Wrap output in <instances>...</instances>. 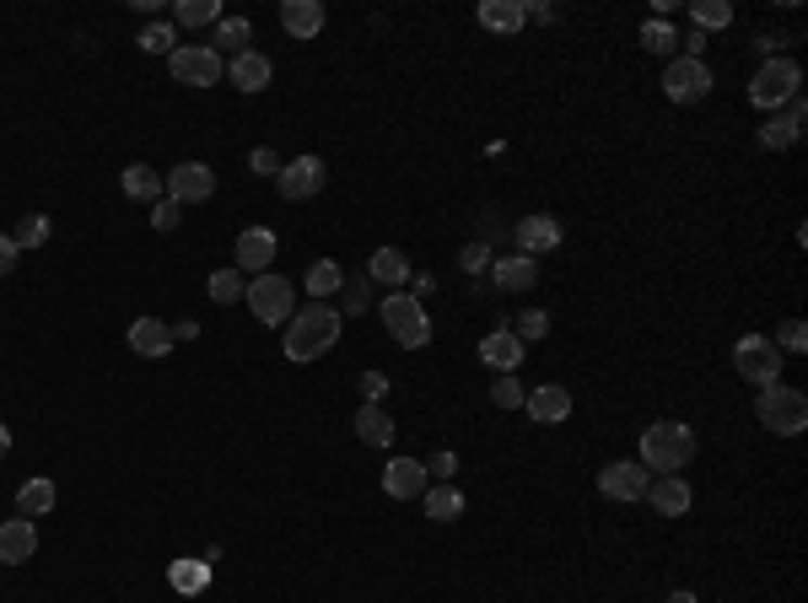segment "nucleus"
I'll list each match as a JSON object with an SVG mask.
<instances>
[{
    "label": "nucleus",
    "instance_id": "1",
    "mask_svg": "<svg viewBox=\"0 0 808 603\" xmlns=\"http://www.w3.org/2000/svg\"><path fill=\"white\" fill-rule=\"evenodd\" d=\"M339 329H345V318H339L334 302H308L286 323V356L292 361H319V356H329L339 345Z\"/></svg>",
    "mask_w": 808,
    "mask_h": 603
},
{
    "label": "nucleus",
    "instance_id": "2",
    "mask_svg": "<svg viewBox=\"0 0 808 603\" xmlns=\"http://www.w3.org/2000/svg\"><path fill=\"white\" fill-rule=\"evenodd\" d=\"M695 458V432L684 421H652L642 432V463L652 474H679Z\"/></svg>",
    "mask_w": 808,
    "mask_h": 603
},
{
    "label": "nucleus",
    "instance_id": "3",
    "mask_svg": "<svg viewBox=\"0 0 808 603\" xmlns=\"http://www.w3.org/2000/svg\"><path fill=\"white\" fill-rule=\"evenodd\" d=\"M755 415H760V426H766V432H777V437H804V432H808V399L798 394V388H787V383L760 388Z\"/></svg>",
    "mask_w": 808,
    "mask_h": 603
},
{
    "label": "nucleus",
    "instance_id": "4",
    "mask_svg": "<svg viewBox=\"0 0 808 603\" xmlns=\"http://www.w3.org/2000/svg\"><path fill=\"white\" fill-rule=\"evenodd\" d=\"M377 318H383V329H388L405 350L432 345V318H426V307L410 297V292H388V297H377Z\"/></svg>",
    "mask_w": 808,
    "mask_h": 603
},
{
    "label": "nucleus",
    "instance_id": "5",
    "mask_svg": "<svg viewBox=\"0 0 808 603\" xmlns=\"http://www.w3.org/2000/svg\"><path fill=\"white\" fill-rule=\"evenodd\" d=\"M798 87H804V65L787 60V54H777V60H766V65L755 70V81H749V103L766 108V114H777L782 103L798 98Z\"/></svg>",
    "mask_w": 808,
    "mask_h": 603
},
{
    "label": "nucleus",
    "instance_id": "6",
    "mask_svg": "<svg viewBox=\"0 0 808 603\" xmlns=\"http://www.w3.org/2000/svg\"><path fill=\"white\" fill-rule=\"evenodd\" d=\"M782 350H777V339L771 334H744L739 345H733V372L744 377V383H755V388H771V383H782Z\"/></svg>",
    "mask_w": 808,
    "mask_h": 603
},
{
    "label": "nucleus",
    "instance_id": "7",
    "mask_svg": "<svg viewBox=\"0 0 808 603\" xmlns=\"http://www.w3.org/2000/svg\"><path fill=\"white\" fill-rule=\"evenodd\" d=\"M243 302H248V312L259 318V323H292V312H297V286L286 281V275H275V270H265V275H254L248 281V292H243Z\"/></svg>",
    "mask_w": 808,
    "mask_h": 603
},
{
    "label": "nucleus",
    "instance_id": "8",
    "mask_svg": "<svg viewBox=\"0 0 808 603\" xmlns=\"http://www.w3.org/2000/svg\"><path fill=\"white\" fill-rule=\"evenodd\" d=\"M167 65H172V76H178L183 87H216V81L227 76V60H221L210 43H183V49L167 54Z\"/></svg>",
    "mask_w": 808,
    "mask_h": 603
},
{
    "label": "nucleus",
    "instance_id": "9",
    "mask_svg": "<svg viewBox=\"0 0 808 603\" xmlns=\"http://www.w3.org/2000/svg\"><path fill=\"white\" fill-rule=\"evenodd\" d=\"M323 178H329V167H323V156H292V162H281V172H275V189H281V200H292V205H303V200H313L323 189Z\"/></svg>",
    "mask_w": 808,
    "mask_h": 603
},
{
    "label": "nucleus",
    "instance_id": "10",
    "mask_svg": "<svg viewBox=\"0 0 808 603\" xmlns=\"http://www.w3.org/2000/svg\"><path fill=\"white\" fill-rule=\"evenodd\" d=\"M663 92H668V103H701L706 92H711V70H706V60H668L663 65Z\"/></svg>",
    "mask_w": 808,
    "mask_h": 603
},
{
    "label": "nucleus",
    "instance_id": "11",
    "mask_svg": "<svg viewBox=\"0 0 808 603\" xmlns=\"http://www.w3.org/2000/svg\"><path fill=\"white\" fill-rule=\"evenodd\" d=\"M162 194L178 200V205H200L216 194V172L205 162H178L172 172H162Z\"/></svg>",
    "mask_w": 808,
    "mask_h": 603
},
{
    "label": "nucleus",
    "instance_id": "12",
    "mask_svg": "<svg viewBox=\"0 0 808 603\" xmlns=\"http://www.w3.org/2000/svg\"><path fill=\"white\" fill-rule=\"evenodd\" d=\"M646 463L642 458H620V463H604L599 469V490L610 501H646Z\"/></svg>",
    "mask_w": 808,
    "mask_h": 603
},
{
    "label": "nucleus",
    "instance_id": "13",
    "mask_svg": "<svg viewBox=\"0 0 808 603\" xmlns=\"http://www.w3.org/2000/svg\"><path fill=\"white\" fill-rule=\"evenodd\" d=\"M561 238H566V227H561V216H523L517 227H512V248L517 254H528V259H539V254H550V248H561Z\"/></svg>",
    "mask_w": 808,
    "mask_h": 603
},
{
    "label": "nucleus",
    "instance_id": "14",
    "mask_svg": "<svg viewBox=\"0 0 808 603\" xmlns=\"http://www.w3.org/2000/svg\"><path fill=\"white\" fill-rule=\"evenodd\" d=\"M275 248H281V238H275L270 227H248V232H238V243H232V265H238L243 275H265V270L275 265Z\"/></svg>",
    "mask_w": 808,
    "mask_h": 603
},
{
    "label": "nucleus",
    "instance_id": "15",
    "mask_svg": "<svg viewBox=\"0 0 808 603\" xmlns=\"http://www.w3.org/2000/svg\"><path fill=\"white\" fill-rule=\"evenodd\" d=\"M804 119H808V103H804V92H798L793 103H782V108L766 119V130H760V146H771V151L798 146V141H804Z\"/></svg>",
    "mask_w": 808,
    "mask_h": 603
},
{
    "label": "nucleus",
    "instance_id": "16",
    "mask_svg": "<svg viewBox=\"0 0 808 603\" xmlns=\"http://www.w3.org/2000/svg\"><path fill=\"white\" fill-rule=\"evenodd\" d=\"M490 281H496V292H506V297H517V292H534V281H539V259H528V254H501V259H490Z\"/></svg>",
    "mask_w": 808,
    "mask_h": 603
},
{
    "label": "nucleus",
    "instance_id": "17",
    "mask_svg": "<svg viewBox=\"0 0 808 603\" xmlns=\"http://www.w3.org/2000/svg\"><path fill=\"white\" fill-rule=\"evenodd\" d=\"M426 463L421 458H388V469H383V496H394V501H415V496H426Z\"/></svg>",
    "mask_w": 808,
    "mask_h": 603
},
{
    "label": "nucleus",
    "instance_id": "18",
    "mask_svg": "<svg viewBox=\"0 0 808 603\" xmlns=\"http://www.w3.org/2000/svg\"><path fill=\"white\" fill-rule=\"evenodd\" d=\"M646 501H652V512H657V517H684V512H690V501H695V490H690V479H684V474H657V479L646 485Z\"/></svg>",
    "mask_w": 808,
    "mask_h": 603
},
{
    "label": "nucleus",
    "instance_id": "19",
    "mask_svg": "<svg viewBox=\"0 0 808 603\" xmlns=\"http://www.w3.org/2000/svg\"><path fill=\"white\" fill-rule=\"evenodd\" d=\"M523 356H528V345L512 334V323L490 329V334L480 339V361H485V367H496V372H517V367H523Z\"/></svg>",
    "mask_w": 808,
    "mask_h": 603
},
{
    "label": "nucleus",
    "instance_id": "20",
    "mask_svg": "<svg viewBox=\"0 0 808 603\" xmlns=\"http://www.w3.org/2000/svg\"><path fill=\"white\" fill-rule=\"evenodd\" d=\"M270 76H275V65H270V54H259V49H243V54L227 60V81H232L238 92H265Z\"/></svg>",
    "mask_w": 808,
    "mask_h": 603
},
{
    "label": "nucleus",
    "instance_id": "21",
    "mask_svg": "<svg viewBox=\"0 0 808 603\" xmlns=\"http://www.w3.org/2000/svg\"><path fill=\"white\" fill-rule=\"evenodd\" d=\"M38 555V523L33 517H11L0 523V566H22Z\"/></svg>",
    "mask_w": 808,
    "mask_h": 603
},
{
    "label": "nucleus",
    "instance_id": "22",
    "mask_svg": "<svg viewBox=\"0 0 808 603\" xmlns=\"http://www.w3.org/2000/svg\"><path fill=\"white\" fill-rule=\"evenodd\" d=\"M523 410H528L539 426H561V421H572V388L544 383V388H534V394L523 399Z\"/></svg>",
    "mask_w": 808,
    "mask_h": 603
},
{
    "label": "nucleus",
    "instance_id": "23",
    "mask_svg": "<svg viewBox=\"0 0 808 603\" xmlns=\"http://www.w3.org/2000/svg\"><path fill=\"white\" fill-rule=\"evenodd\" d=\"M410 259L399 254V248H372V259H367V281L372 286H388V292H405L410 286Z\"/></svg>",
    "mask_w": 808,
    "mask_h": 603
},
{
    "label": "nucleus",
    "instance_id": "24",
    "mask_svg": "<svg viewBox=\"0 0 808 603\" xmlns=\"http://www.w3.org/2000/svg\"><path fill=\"white\" fill-rule=\"evenodd\" d=\"M125 339H130V350H136V356H146V361H162V356L172 350V329H167L162 318H136Z\"/></svg>",
    "mask_w": 808,
    "mask_h": 603
},
{
    "label": "nucleus",
    "instance_id": "25",
    "mask_svg": "<svg viewBox=\"0 0 808 603\" xmlns=\"http://www.w3.org/2000/svg\"><path fill=\"white\" fill-rule=\"evenodd\" d=\"M281 27L292 38H319L323 33V5L319 0H281Z\"/></svg>",
    "mask_w": 808,
    "mask_h": 603
},
{
    "label": "nucleus",
    "instance_id": "26",
    "mask_svg": "<svg viewBox=\"0 0 808 603\" xmlns=\"http://www.w3.org/2000/svg\"><path fill=\"white\" fill-rule=\"evenodd\" d=\"M475 22H480L485 33H523V0H485L480 11H475Z\"/></svg>",
    "mask_w": 808,
    "mask_h": 603
},
{
    "label": "nucleus",
    "instance_id": "27",
    "mask_svg": "<svg viewBox=\"0 0 808 603\" xmlns=\"http://www.w3.org/2000/svg\"><path fill=\"white\" fill-rule=\"evenodd\" d=\"M350 426H356V437H361L367 448H388V442H394V421H388L383 405H361Z\"/></svg>",
    "mask_w": 808,
    "mask_h": 603
},
{
    "label": "nucleus",
    "instance_id": "28",
    "mask_svg": "<svg viewBox=\"0 0 808 603\" xmlns=\"http://www.w3.org/2000/svg\"><path fill=\"white\" fill-rule=\"evenodd\" d=\"M54 501H60V490H54V479H27L22 490H16V517H49L54 512Z\"/></svg>",
    "mask_w": 808,
    "mask_h": 603
},
{
    "label": "nucleus",
    "instance_id": "29",
    "mask_svg": "<svg viewBox=\"0 0 808 603\" xmlns=\"http://www.w3.org/2000/svg\"><path fill=\"white\" fill-rule=\"evenodd\" d=\"M426 517L432 523H459L464 517V490L459 485H426Z\"/></svg>",
    "mask_w": 808,
    "mask_h": 603
},
{
    "label": "nucleus",
    "instance_id": "30",
    "mask_svg": "<svg viewBox=\"0 0 808 603\" xmlns=\"http://www.w3.org/2000/svg\"><path fill=\"white\" fill-rule=\"evenodd\" d=\"M119 189H125L130 200H152V205H157L162 200V172L157 167H146V162H130V167L119 172Z\"/></svg>",
    "mask_w": 808,
    "mask_h": 603
},
{
    "label": "nucleus",
    "instance_id": "31",
    "mask_svg": "<svg viewBox=\"0 0 808 603\" xmlns=\"http://www.w3.org/2000/svg\"><path fill=\"white\" fill-rule=\"evenodd\" d=\"M167 582H172V593L194 599V593H205V582H210V561H172V566H167Z\"/></svg>",
    "mask_w": 808,
    "mask_h": 603
},
{
    "label": "nucleus",
    "instance_id": "32",
    "mask_svg": "<svg viewBox=\"0 0 808 603\" xmlns=\"http://www.w3.org/2000/svg\"><path fill=\"white\" fill-rule=\"evenodd\" d=\"M205 292H210V302H216V307H232V302H243L248 281H243V270H238V265H227V270H210Z\"/></svg>",
    "mask_w": 808,
    "mask_h": 603
},
{
    "label": "nucleus",
    "instance_id": "33",
    "mask_svg": "<svg viewBox=\"0 0 808 603\" xmlns=\"http://www.w3.org/2000/svg\"><path fill=\"white\" fill-rule=\"evenodd\" d=\"M334 297H339V318H356V312H367V307L377 302V297H372V281H367V270H361V275H345Z\"/></svg>",
    "mask_w": 808,
    "mask_h": 603
},
{
    "label": "nucleus",
    "instance_id": "34",
    "mask_svg": "<svg viewBox=\"0 0 808 603\" xmlns=\"http://www.w3.org/2000/svg\"><path fill=\"white\" fill-rule=\"evenodd\" d=\"M248 38H254V27H248V16H221L216 22V54H243L248 49Z\"/></svg>",
    "mask_w": 808,
    "mask_h": 603
},
{
    "label": "nucleus",
    "instance_id": "35",
    "mask_svg": "<svg viewBox=\"0 0 808 603\" xmlns=\"http://www.w3.org/2000/svg\"><path fill=\"white\" fill-rule=\"evenodd\" d=\"M172 22L178 27H210V22H221V0H172Z\"/></svg>",
    "mask_w": 808,
    "mask_h": 603
},
{
    "label": "nucleus",
    "instance_id": "36",
    "mask_svg": "<svg viewBox=\"0 0 808 603\" xmlns=\"http://www.w3.org/2000/svg\"><path fill=\"white\" fill-rule=\"evenodd\" d=\"M49 232H54V221L43 216V210H27L22 221H16V232H11V243L27 254V248H43L49 243Z\"/></svg>",
    "mask_w": 808,
    "mask_h": 603
},
{
    "label": "nucleus",
    "instance_id": "37",
    "mask_svg": "<svg viewBox=\"0 0 808 603\" xmlns=\"http://www.w3.org/2000/svg\"><path fill=\"white\" fill-rule=\"evenodd\" d=\"M339 281H345V270L334 265V259H313V270H308V297L323 302L339 292Z\"/></svg>",
    "mask_w": 808,
    "mask_h": 603
},
{
    "label": "nucleus",
    "instance_id": "38",
    "mask_svg": "<svg viewBox=\"0 0 808 603\" xmlns=\"http://www.w3.org/2000/svg\"><path fill=\"white\" fill-rule=\"evenodd\" d=\"M642 49L646 54H674V49H679V33H674L663 16H652V22L642 27Z\"/></svg>",
    "mask_w": 808,
    "mask_h": 603
},
{
    "label": "nucleus",
    "instance_id": "39",
    "mask_svg": "<svg viewBox=\"0 0 808 603\" xmlns=\"http://www.w3.org/2000/svg\"><path fill=\"white\" fill-rule=\"evenodd\" d=\"M690 22H695L701 33H706V27H728V22H733V5H728V0H695V5H690Z\"/></svg>",
    "mask_w": 808,
    "mask_h": 603
},
{
    "label": "nucleus",
    "instance_id": "40",
    "mask_svg": "<svg viewBox=\"0 0 808 603\" xmlns=\"http://www.w3.org/2000/svg\"><path fill=\"white\" fill-rule=\"evenodd\" d=\"M523 399H528V394L517 388V372H501V377L490 383V405H496V410H523Z\"/></svg>",
    "mask_w": 808,
    "mask_h": 603
},
{
    "label": "nucleus",
    "instance_id": "41",
    "mask_svg": "<svg viewBox=\"0 0 808 603\" xmlns=\"http://www.w3.org/2000/svg\"><path fill=\"white\" fill-rule=\"evenodd\" d=\"M146 54H172V43H178V33H172V22H152V27H141V38H136Z\"/></svg>",
    "mask_w": 808,
    "mask_h": 603
},
{
    "label": "nucleus",
    "instance_id": "42",
    "mask_svg": "<svg viewBox=\"0 0 808 603\" xmlns=\"http://www.w3.org/2000/svg\"><path fill=\"white\" fill-rule=\"evenodd\" d=\"M490 259H496V248H490V243H480V238L459 248V270H464V275H480V270H490Z\"/></svg>",
    "mask_w": 808,
    "mask_h": 603
},
{
    "label": "nucleus",
    "instance_id": "43",
    "mask_svg": "<svg viewBox=\"0 0 808 603\" xmlns=\"http://www.w3.org/2000/svg\"><path fill=\"white\" fill-rule=\"evenodd\" d=\"M777 350H782V356H804V350H808V323H804V318H787V323H782Z\"/></svg>",
    "mask_w": 808,
    "mask_h": 603
},
{
    "label": "nucleus",
    "instance_id": "44",
    "mask_svg": "<svg viewBox=\"0 0 808 603\" xmlns=\"http://www.w3.org/2000/svg\"><path fill=\"white\" fill-rule=\"evenodd\" d=\"M517 339H544L550 334V312L544 307H528V312H517V329H512Z\"/></svg>",
    "mask_w": 808,
    "mask_h": 603
},
{
    "label": "nucleus",
    "instance_id": "45",
    "mask_svg": "<svg viewBox=\"0 0 808 603\" xmlns=\"http://www.w3.org/2000/svg\"><path fill=\"white\" fill-rule=\"evenodd\" d=\"M178 221H183V205H178V200H167V194H162L157 205H152V227H157V232H172V227H178Z\"/></svg>",
    "mask_w": 808,
    "mask_h": 603
},
{
    "label": "nucleus",
    "instance_id": "46",
    "mask_svg": "<svg viewBox=\"0 0 808 603\" xmlns=\"http://www.w3.org/2000/svg\"><path fill=\"white\" fill-rule=\"evenodd\" d=\"M356 388H361V405H383V399H388V377H383V372H361Z\"/></svg>",
    "mask_w": 808,
    "mask_h": 603
},
{
    "label": "nucleus",
    "instance_id": "47",
    "mask_svg": "<svg viewBox=\"0 0 808 603\" xmlns=\"http://www.w3.org/2000/svg\"><path fill=\"white\" fill-rule=\"evenodd\" d=\"M459 474V452H437L432 463H426V479H437V485H448Z\"/></svg>",
    "mask_w": 808,
    "mask_h": 603
},
{
    "label": "nucleus",
    "instance_id": "48",
    "mask_svg": "<svg viewBox=\"0 0 808 603\" xmlns=\"http://www.w3.org/2000/svg\"><path fill=\"white\" fill-rule=\"evenodd\" d=\"M248 167H254L259 178H275V172H281V156H275L270 146H254L248 151Z\"/></svg>",
    "mask_w": 808,
    "mask_h": 603
},
{
    "label": "nucleus",
    "instance_id": "49",
    "mask_svg": "<svg viewBox=\"0 0 808 603\" xmlns=\"http://www.w3.org/2000/svg\"><path fill=\"white\" fill-rule=\"evenodd\" d=\"M16 259H22V248L11 243V232H0V275H11V270H16Z\"/></svg>",
    "mask_w": 808,
    "mask_h": 603
},
{
    "label": "nucleus",
    "instance_id": "50",
    "mask_svg": "<svg viewBox=\"0 0 808 603\" xmlns=\"http://www.w3.org/2000/svg\"><path fill=\"white\" fill-rule=\"evenodd\" d=\"M679 43H684V60H701V54H706V33H701V27H690Z\"/></svg>",
    "mask_w": 808,
    "mask_h": 603
},
{
    "label": "nucleus",
    "instance_id": "51",
    "mask_svg": "<svg viewBox=\"0 0 808 603\" xmlns=\"http://www.w3.org/2000/svg\"><path fill=\"white\" fill-rule=\"evenodd\" d=\"M523 16H528V22H555L561 11H555V5H544V0H528V5H523Z\"/></svg>",
    "mask_w": 808,
    "mask_h": 603
},
{
    "label": "nucleus",
    "instance_id": "52",
    "mask_svg": "<svg viewBox=\"0 0 808 603\" xmlns=\"http://www.w3.org/2000/svg\"><path fill=\"white\" fill-rule=\"evenodd\" d=\"M410 286H415V292H410V297L421 302V307H426V297H432V292H437V281H432V275H410Z\"/></svg>",
    "mask_w": 808,
    "mask_h": 603
},
{
    "label": "nucleus",
    "instance_id": "53",
    "mask_svg": "<svg viewBox=\"0 0 808 603\" xmlns=\"http://www.w3.org/2000/svg\"><path fill=\"white\" fill-rule=\"evenodd\" d=\"M194 334H200V323H194V318H183V323H172V345H178V339H194Z\"/></svg>",
    "mask_w": 808,
    "mask_h": 603
},
{
    "label": "nucleus",
    "instance_id": "54",
    "mask_svg": "<svg viewBox=\"0 0 808 603\" xmlns=\"http://www.w3.org/2000/svg\"><path fill=\"white\" fill-rule=\"evenodd\" d=\"M668 603H701V599H695L690 588H674V593H668Z\"/></svg>",
    "mask_w": 808,
    "mask_h": 603
},
{
    "label": "nucleus",
    "instance_id": "55",
    "mask_svg": "<svg viewBox=\"0 0 808 603\" xmlns=\"http://www.w3.org/2000/svg\"><path fill=\"white\" fill-rule=\"evenodd\" d=\"M11 452V432H5V421H0V458Z\"/></svg>",
    "mask_w": 808,
    "mask_h": 603
}]
</instances>
